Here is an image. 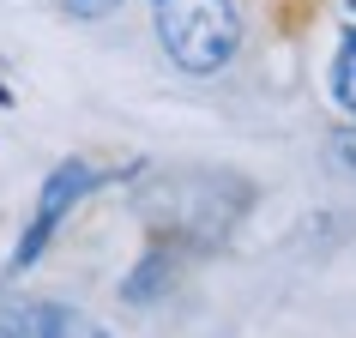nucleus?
<instances>
[{
    "label": "nucleus",
    "instance_id": "obj_6",
    "mask_svg": "<svg viewBox=\"0 0 356 338\" xmlns=\"http://www.w3.org/2000/svg\"><path fill=\"white\" fill-rule=\"evenodd\" d=\"M121 0H67V13L73 19H103V13H115Z\"/></svg>",
    "mask_w": 356,
    "mask_h": 338
},
{
    "label": "nucleus",
    "instance_id": "obj_2",
    "mask_svg": "<svg viewBox=\"0 0 356 338\" xmlns=\"http://www.w3.org/2000/svg\"><path fill=\"white\" fill-rule=\"evenodd\" d=\"M97 182H103V175H97L91 163H79V157H67V163H55V175H49V182H42V193H37V218H31V230H24V242H19V254H13V266H31L42 254V248H49V236H55L60 230V218H67V211L79 206V200H85V193L97 188Z\"/></svg>",
    "mask_w": 356,
    "mask_h": 338
},
{
    "label": "nucleus",
    "instance_id": "obj_7",
    "mask_svg": "<svg viewBox=\"0 0 356 338\" xmlns=\"http://www.w3.org/2000/svg\"><path fill=\"white\" fill-rule=\"evenodd\" d=\"M344 6H350V13H356V0H344Z\"/></svg>",
    "mask_w": 356,
    "mask_h": 338
},
{
    "label": "nucleus",
    "instance_id": "obj_5",
    "mask_svg": "<svg viewBox=\"0 0 356 338\" xmlns=\"http://www.w3.org/2000/svg\"><path fill=\"white\" fill-rule=\"evenodd\" d=\"M332 163L344 169V175H356V127H344V133L332 139Z\"/></svg>",
    "mask_w": 356,
    "mask_h": 338
},
{
    "label": "nucleus",
    "instance_id": "obj_1",
    "mask_svg": "<svg viewBox=\"0 0 356 338\" xmlns=\"http://www.w3.org/2000/svg\"><path fill=\"white\" fill-rule=\"evenodd\" d=\"M157 42L181 73H218L242 49V13L236 0H151Z\"/></svg>",
    "mask_w": 356,
    "mask_h": 338
},
{
    "label": "nucleus",
    "instance_id": "obj_3",
    "mask_svg": "<svg viewBox=\"0 0 356 338\" xmlns=\"http://www.w3.org/2000/svg\"><path fill=\"white\" fill-rule=\"evenodd\" d=\"M0 338H103L97 320L60 302H6L0 308Z\"/></svg>",
    "mask_w": 356,
    "mask_h": 338
},
{
    "label": "nucleus",
    "instance_id": "obj_4",
    "mask_svg": "<svg viewBox=\"0 0 356 338\" xmlns=\"http://www.w3.org/2000/svg\"><path fill=\"white\" fill-rule=\"evenodd\" d=\"M332 97L356 115V31L338 42V61H332Z\"/></svg>",
    "mask_w": 356,
    "mask_h": 338
}]
</instances>
